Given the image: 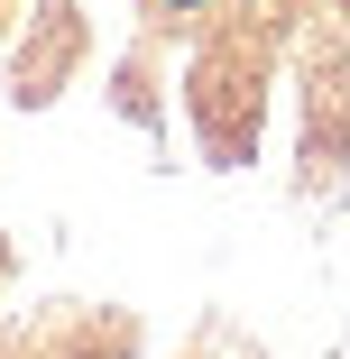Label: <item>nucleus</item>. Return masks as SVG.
Listing matches in <instances>:
<instances>
[{
  "mask_svg": "<svg viewBox=\"0 0 350 359\" xmlns=\"http://www.w3.org/2000/svg\"><path fill=\"white\" fill-rule=\"evenodd\" d=\"M166 10H194V0H166Z\"/></svg>",
  "mask_w": 350,
  "mask_h": 359,
  "instance_id": "obj_1",
  "label": "nucleus"
}]
</instances>
